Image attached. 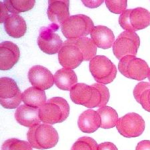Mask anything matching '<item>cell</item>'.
Instances as JSON below:
<instances>
[{
    "label": "cell",
    "mask_w": 150,
    "mask_h": 150,
    "mask_svg": "<svg viewBox=\"0 0 150 150\" xmlns=\"http://www.w3.org/2000/svg\"><path fill=\"white\" fill-rule=\"evenodd\" d=\"M119 71L127 78L142 81L148 77L150 68L147 63L134 55H126L120 59Z\"/></svg>",
    "instance_id": "cell-7"
},
{
    "label": "cell",
    "mask_w": 150,
    "mask_h": 150,
    "mask_svg": "<svg viewBox=\"0 0 150 150\" xmlns=\"http://www.w3.org/2000/svg\"><path fill=\"white\" fill-rule=\"evenodd\" d=\"M54 79L55 86L65 91L71 90L77 82V77L74 71L66 68H62L57 71L54 76Z\"/></svg>",
    "instance_id": "cell-20"
},
{
    "label": "cell",
    "mask_w": 150,
    "mask_h": 150,
    "mask_svg": "<svg viewBox=\"0 0 150 150\" xmlns=\"http://www.w3.org/2000/svg\"><path fill=\"white\" fill-rule=\"evenodd\" d=\"M0 5H1V19H0V22L4 23L6 19L9 15V12L8 8H6V5L4 4V1H1Z\"/></svg>",
    "instance_id": "cell-30"
},
{
    "label": "cell",
    "mask_w": 150,
    "mask_h": 150,
    "mask_svg": "<svg viewBox=\"0 0 150 150\" xmlns=\"http://www.w3.org/2000/svg\"><path fill=\"white\" fill-rule=\"evenodd\" d=\"M101 117L100 127L103 129H111L117 125L118 115L116 111L109 106L100 108L97 111Z\"/></svg>",
    "instance_id": "cell-23"
},
{
    "label": "cell",
    "mask_w": 150,
    "mask_h": 150,
    "mask_svg": "<svg viewBox=\"0 0 150 150\" xmlns=\"http://www.w3.org/2000/svg\"><path fill=\"white\" fill-rule=\"evenodd\" d=\"M69 105L65 99L55 97L48 100L39 109V116L43 123L54 125L64 122L69 116Z\"/></svg>",
    "instance_id": "cell-2"
},
{
    "label": "cell",
    "mask_w": 150,
    "mask_h": 150,
    "mask_svg": "<svg viewBox=\"0 0 150 150\" xmlns=\"http://www.w3.org/2000/svg\"><path fill=\"white\" fill-rule=\"evenodd\" d=\"M22 101L25 105L40 109L47 102L46 95L43 90L31 87L23 92Z\"/></svg>",
    "instance_id": "cell-21"
},
{
    "label": "cell",
    "mask_w": 150,
    "mask_h": 150,
    "mask_svg": "<svg viewBox=\"0 0 150 150\" xmlns=\"http://www.w3.org/2000/svg\"><path fill=\"white\" fill-rule=\"evenodd\" d=\"M4 23L6 33L13 38L23 37L27 30L25 19L18 14H9Z\"/></svg>",
    "instance_id": "cell-19"
},
{
    "label": "cell",
    "mask_w": 150,
    "mask_h": 150,
    "mask_svg": "<svg viewBox=\"0 0 150 150\" xmlns=\"http://www.w3.org/2000/svg\"><path fill=\"white\" fill-rule=\"evenodd\" d=\"M116 127L122 136L131 138L138 137L143 134L146 127V123L139 114L129 113L120 118Z\"/></svg>",
    "instance_id": "cell-10"
},
{
    "label": "cell",
    "mask_w": 150,
    "mask_h": 150,
    "mask_svg": "<svg viewBox=\"0 0 150 150\" xmlns=\"http://www.w3.org/2000/svg\"><path fill=\"white\" fill-rule=\"evenodd\" d=\"M90 35L96 46L103 50L112 47L115 41L113 31L105 26H96Z\"/></svg>",
    "instance_id": "cell-17"
},
{
    "label": "cell",
    "mask_w": 150,
    "mask_h": 150,
    "mask_svg": "<svg viewBox=\"0 0 150 150\" xmlns=\"http://www.w3.org/2000/svg\"><path fill=\"white\" fill-rule=\"evenodd\" d=\"M22 100V94L14 79L4 77L0 79V103L6 109L18 108Z\"/></svg>",
    "instance_id": "cell-8"
},
{
    "label": "cell",
    "mask_w": 150,
    "mask_h": 150,
    "mask_svg": "<svg viewBox=\"0 0 150 150\" xmlns=\"http://www.w3.org/2000/svg\"><path fill=\"white\" fill-rule=\"evenodd\" d=\"M150 90V83L142 81L135 86L134 89V96L137 102L142 108L150 112V104L148 101V93Z\"/></svg>",
    "instance_id": "cell-24"
},
{
    "label": "cell",
    "mask_w": 150,
    "mask_h": 150,
    "mask_svg": "<svg viewBox=\"0 0 150 150\" xmlns=\"http://www.w3.org/2000/svg\"><path fill=\"white\" fill-rule=\"evenodd\" d=\"M108 9L112 13L116 14H122L123 11L126 10L127 1L126 0H121V1H114V0H106L105 1Z\"/></svg>",
    "instance_id": "cell-28"
},
{
    "label": "cell",
    "mask_w": 150,
    "mask_h": 150,
    "mask_svg": "<svg viewBox=\"0 0 150 150\" xmlns=\"http://www.w3.org/2000/svg\"><path fill=\"white\" fill-rule=\"evenodd\" d=\"M77 125L82 132L91 134L100 127L101 117L96 111L88 110L79 115Z\"/></svg>",
    "instance_id": "cell-18"
},
{
    "label": "cell",
    "mask_w": 150,
    "mask_h": 150,
    "mask_svg": "<svg viewBox=\"0 0 150 150\" xmlns=\"http://www.w3.org/2000/svg\"><path fill=\"white\" fill-rule=\"evenodd\" d=\"M98 144L93 138L82 137L79 138L72 146L71 150H98Z\"/></svg>",
    "instance_id": "cell-27"
},
{
    "label": "cell",
    "mask_w": 150,
    "mask_h": 150,
    "mask_svg": "<svg viewBox=\"0 0 150 150\" xmlns=\"http://www.w3.org/2000/svg\"><path fill=\"white\" fill-rule=\"evenodd\" d=\"M1 150H33V149L29 142L11 138L4 142Z\"/></svg>",
    "instance_id": "cell-26"
},
{
    "label": "cell",
    "mask_w": 150,
    "mask_h": 150,
    "mask_svg": "<svg viewBox=\"0 0 150 150\" xmlns=\"http://www.w3.org/2000/svg\"><path fill=\"white\" fill-rule=\"evenodd\" d=\"M81 1L88 8H96L100 6L103 3L104 1H102V0H101V1H85V0H83Z\"/></svg>",
    "instance_id": "cell-31"
},
{
    "label": "cell",
    "mask_w": 150,
    "mask_h": 150,
    "mask_svg": "<svg viewBox=\"0 0 150 150\" xmlns=\"http://www.w3.org/2000/svg\"><path fill=\"white\" fill-rule=\"evenodd\" d=\"M57 30L58 29L53 24L41 28L38 44L40 50L45 54L54 55L59 53L62 49L64 43L60 36L55 33Z\"/></svg>",
    "instance_id": "cell-11"
},
{
    "label": "cell",
    "mask_w": 150,
    "mask_h": 150,
    "mask_svg": "<svg viewBox=\"0 0 150 150\" xmlns=\"http://www.w3.org/2000/svg\"><path fill=\"white\" fill-rule=\"evenodd\" d=\"M27 138L33 148L43 150L56 146L59 135L54 127L43 123L30 128Z\"/></svg>",
    "instance_id": "cell-3"
},
{
    "label": "cell",
    "mask_w": 150,
    "mask_h": 150,
    "mask_svg": "<svg viewBox=\"0 0 150 150\" xmlns=\"http://www.w3.org/2000/svg\"><path fill=\"white\" fill-rule=\"evenodd\" d=\"M15 118L18 123L27 127L31 128L41 124L39 109L30 107L25 104L21 105L17 108Z\"/></svg>",
    "instance_id": "cell-16"
},
{
    "label": "cell",
    "mask_w": 150,
    "mask_h": 150,
    "mask_svg": "<svg viewBox=\"0 0 150 150\" xmlns=\"http://www.w3.org/2000/svg\"><path fill=\"white\" fill-rule=\"evenodd\" d=\"M58 59L64 68L73 69L80 66L84 61V56L78 47L67 40L58 53Z\"/></svg>",
    "instance_id": "cell-12"
},
{
    "label": "cell",
    "mask_w": 150,
    "mask_h": 150,
    "mask_svg": "<svg viewBox=\"0 0 150 150\" xmlns=\"http://www.w3.org/2000/svg\"><path fill=\"white\" fill-rule=\"evenodd\" d=\"M89 71L98 83L103 84L112 83L117 74L115 65L104 55H96L91 60Z\"/></svg>",
    "instance_id": "cell-6"
},
{
    "label": "cell",
    "mask_w": 150,
    "mask_h": 150,
    "mask_svg": "<svg viewBox=\"0 0 150 150\" xmlns=\"http://www.w3.org/2000/svg\"><path fill=\"white\" fill-rule=\"evenodd\" d=\"M119 23L126 31L143 30L150 25V12L142 8L126 9L120 15Z\"/></svg>",
    "instance_id": "cell-5"
},
{
    "label": "cell",
    "mask_w": 150,
    "mask_h": 150,
    "mask_svg": "<svg viewBox=\"0 0 150 150\" xmlns=\"http://www.w3.org/2000/svg\"><path fill=\"white\" fill-rule=\"evenodd\" d=\"M69 1H48L47 16L52 24L57 29L61 28L63 24L69 18Z\"/></svg>",
    "instance_id": "cell-13"
},
{
    "label": "cell",
    "mask_w": 150,
    "mask_h": 150,
    "mask_svg": "<svg viewBox=\"0 0 150 150\" xmlns=\"http://www.w3.org/2000/svg\"><path fill=\"white\" fill-rule=\"evenodd\" d=\"M148 79H149V83H150V69H149V76H148Z\"/></svg>",
    "instance_id": "cell-34"
},
{
    "label": "cell",
    "mask_w": 150,
    "mask_h": 150,
    "mask_svg": "<svg viewBox=\"0 0 150 150\" xmlns=\"http://www.w3.org/2000/svg\"><path fill=\"white\" fill-rule=\"evenodd\" d=\"M19 48L15 43L6 41L0 43V70L8 71L18 62Z\"/></svg>",
    "instance_id": "cell-15"
},
{
    "label": "cell",
    "mask_w": 150,
    "mask_h": 150,
    "mask_svg": "<svg viewBox=\"0 0 150 150\" xmlns=\"http://www.w3.org/2000/svg\"><path fill=\"white\" fill-rule=\"evenodd\" d=\"M4 4L9 14H18L32 9L35 4V0H5Z\"/></svg>",
    "instance_id": "cell-25"
},
{
    "label": "cell",
    "mask_w": 150,
    "mask_h": 150,
    "mask_svg": "<svg viewBox=\"0 0 150 150\" xmlns=\"http://www.w3.org/2000/svg\"><path fill=\"white\" fill-rule=\"evenodd\" d=\"M140 45V39L135 32L123 31L118 36L113 45V52L118 59L126 55L135 56Z\"/></svg>",
    "instance_id": "cell-9"
},
{
    "label": "cell",
    "mask_w": 150,
    "mask_h": 150,
    "mask_svg": "<svg viewBox=\"0 0 150 150\" xmlns=\"http://www.w3.org/2000/svg\"><path fill=\"white\" fill-rule=\"evenodd\" d=\"M70 98L74 103L88 108L105 107L110 100L109 89L100 83L88 86L77 83L70 90Z\"/></svg>",
    "instance_id": "cell-1"
},
{
    "label": "cell",
    "mask_w": 150,
    "mask_h": 150,
    "mask_svg": "<svg viewBox=\"0 0 150 150\" xmlns=\"http://www.w3.org/2000/svg\"><path fill=\"white\" fill-rule=\"evenodd\" d=\"M28 79L33 87L45 90L54 86V76L49 69L42 66L31 67L28 71Z\"/></svg>",
    "instance_id": "cell-14"
},
{
    "label": "cell",
    "mask_w": 150,
    "mask_h": 150,
    "mask_svg": "<svg viewBox=\"0 0 150 150\" xmlns=\"http://www.w3.org/2000/svg\"><path fill=\"white\" fill-rule=\"evenodd\" d=\"M148 101H149V103L150 104V90H149V93H148Z\"/></svg>",
    "instance_id": "cell-33"
},
{
    "label": "cell",
    "mask_w": 150,
    "mask_h": 150,
    "mask_svg": "<svg viewBox=\"0 0 150 150\" xmlns=\"http://www.w3.org/2000/svg\"><path fill=\"white\" fill-rule=\"evenodd\" d=\"M95 28L90 18L83 14L70 16L61 27L62 32L67 40L78 39L91 34Z\"/></svg>",
    "instance_id": "cell-4"
},
{
    "label": "cell",
    "mask_w": 150,
    "mask_h": 150,
    "mask_svg": "<svg viewBox=\"0 0 150 150\" xmlns=\"http://www.w3.org/2000/svg\"><path fill=\"white\" fill-rule=\"evenodd\" d=\"M135 150H150V141L149 140H143L138 143Z\"/></svg>",
    "instance_id": "cell-32"
},
{
    "label": "cell",
    "mask_w": 150,
    "mask_h": 150,
    "mask_svg": "<svg viewBox=\"0 0 150 150\" xmlns=\"http://www.w3.org/2000/svg\"><path fill=\"white\" fill-rule=\"evenodd\" d=\"M98 150H118L113 143L104 142L98 145Z\"/></svg>",
    "instance_id": "cell-29"
},
{
    "label": "cell",
    "mask_w": 150,
    "mask_h": 150,
    "mask_svg": "<svg viewBox=\"0 0 150 150\" xmlns=\"http://www.w3.org/2000/svg\"><path fill=\"white\" fill-rule=\"evenodd\" d=\"M72 43L78 47L83 53L84 61L91 60L96 56L97 46L93 41L88 37L69 40Z\"/></svg>",
    "instance_id": "cell-22"
}]
</instances>
